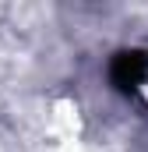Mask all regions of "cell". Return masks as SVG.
<instances>
[{
	"label": "cell",
	"mask_w": 148,
	"mask_h": 152,
	"mask_svg": "<svg viewBox=\"0 0 148 152\" xmlns=\"http://www.w3.org/2000/svg\"><path fill=\"white\" fill-rule=\"evenodd\" d=\"M145 99H148V78H145Z\"/></svg>",
	"instance_id": "obj_3"
},
{
	"label": "cell",
	"mask_w": 148,
	"mask_h": 152,
	"mask_svg": "<svg viewBox=\"0 0 148 152\" xmlns=\"http://www.w3.org/2000/svg\"><path fill=\"white\" fill-rule=\"evenodd\" d=\"M49 152H88V149H85L81 142H57Z\"/></svg>",
	"instance_id": "obj_2"
},
{
	"label": "cell",
	"mask_w": 148,
	"mask_h": 152,
	"mask_svg": "<svg viewBox=\"0 0 148 152\" xmlns=\"http://www.w3.org/2000/svg\"><path fill=\"white\" fill-rule=\"evenodd\" d=\"M49 131L57 142H78V131H81V117L74 99H57L53 103V113H49Z\"/></svg>",
	"instance_id": "obj_1"
}]
</instances>
